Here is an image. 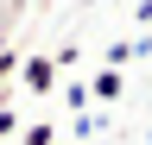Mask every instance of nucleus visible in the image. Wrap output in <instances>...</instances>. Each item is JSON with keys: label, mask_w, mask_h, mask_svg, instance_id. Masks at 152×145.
<instances>
[{"label": "nucleus", "mask_w": 152, "mask_h": 145, "mask_svg": "<svg viewBox=\"0 0 152 145\" xmlns=\"http://www.w3.org/2000/svg\"><path fill=\"white\" fill-rule=\"evenodd\" d=\"M146 145H152V133H146Z\"/></svg>", "instance_id": "7"}, {"label": "nucleus", "mask_w": 152, "mask_h": 145, "mask_svg": "<svg viewBox=\"0 0 152 145\" xmlns=\"http://www.w3.org/2000/svg\"><path fill=\"white\" fill-rule=\"evenodd\" d=\"M121 88H127V82H121V69H102V76L89 82V95H95V101H114Z\"/></svg>", "instance_id": "2"}, {"label": "nucleus", "mask_w": 152, "mask_h": 145, "mask_svg": "<svg viewBox=\"0 0 152 145\" xmlns=\"http://www.w3.org/2000/svg\"><path fill=\"white\" fill-rule=\"evenodd\" d=\"M13 76H19V50H13V44H0V82H13Z\"/></svg>", "instance_id": "5"}, {"label": "nucleus", "mask_w": 152, "mask_h": 145, "mask_svg": "<svg viewBox=\"0 0 152 145\" xmlns=\"http://www.w3.org/2000/svg\"><path fill=\"white\" fill-rule=\"evenodd\" d=\"M19 88L26 95H51L57 88V63L51 57H19Z\"/></svg>", "instance_id": "1"}, {"label": "nucleus", "mask_w": 152, "mask_h": 145, "mask_svg": "<svg viewBox=\"0 0 152 145\" xmlns=\"http://www.w3.org/2000/svg\"><path fill=\"white\" fill-rule=\"evenodd\" d=\"M19 145H57L51 120H32V126H19Z\"/></svg>", "instance_id": "3"}, {"label": "nucleus", "mask_w": 152, "mask_h": 145, "mask_svg": "<svg viewBox=\"0 0 152 145\" xmlns=\"http://www.w3.org/2000/svg\"><path fill=\"white\" fill-rule=\"evenodd\" d=\"M64 101H70V114H89V82H64Z\"/></svg>", "instance_id": "4"}, {"label": "nucleus", "mask_w": 152, "mask_h": 145, "mask_svg": "<svg viewBox=\"0 0 152 145\" xmlns=\"http://www.w3.org/2000/svg\"><path fill=\"white\" fill-rule=\"evenodd\" d=\"M19 133V114H13V107H0V139H13Z\"/></svg>", "instance_id": "6"}]
</instances>
